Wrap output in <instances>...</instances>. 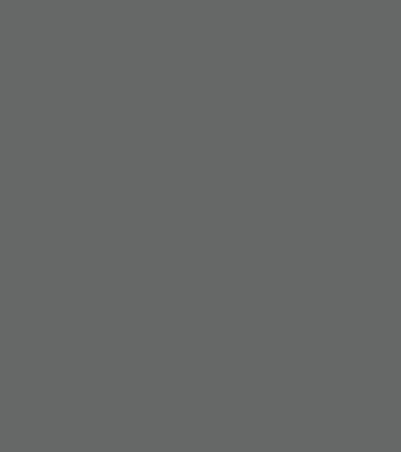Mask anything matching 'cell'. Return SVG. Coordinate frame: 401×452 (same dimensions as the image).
<instances>
[]
</instances>
